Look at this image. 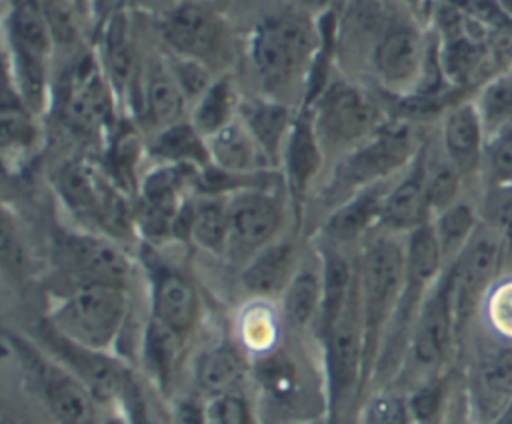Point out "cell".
Listing matches in <instances>:
<instances>
[{
	"instance_id": "1",
	"label": "cell",
	"mask_w": 512,
	"mask_h": 424,
	"mask_svg": "<svg viewBox=\"0 0 512 424\" xmlns=\"http://www.w3.org/2000/svg\"><path fill=\"white\" fill-rule=\"evenodd\" d=\"M406 286V248L390 238L374 240L360 262L358 288L364 318V382L378 366L384 336Z\"/></svg>"
},
{
	"instance_id": "2",
	"label": "cell",
	"mask_w": 512,
	"mask_h": 424,
	"mask_svg": "<svg viewBox=\"0 0 512 424\" xmlns=\"http://www.w3.org/2000/svg\"><path fill=\"white\" fill-rule=\"evenodd\" d=\"M126 288L78 284L48 316V326L62 338L98 352H108L128 320Z\"/></svg>"
},
{
	"instance_id": "3",
	"label": "cell",
	"mask_w": 512,
	"mask_h": 424,
	"mask_svg": "<svg viewBox=\"0 0 512 424\" xmlns=\"http://www.w3.org/2000/svg\"><path fill=\"white\" fill-rule=\"evenodd\" d=\"M316 46L310 24L292 14H280L264 20L252 38V62L270 88L290 86L312 60Z\"/></svg>"
},
{
	"instance_id": "4",
	"label": "cell",
	"mask_w": 512,
	"mask_h": 424,
	"mask_svg": "<svg viewBox=\"0 0 512 424\" xmlns=\"http://www.w3.org/2000/svg\"><path fill=\"white\" fill-rule=\"evenodd\" d=\"M320 338L324 342L328 404L332 412H338L364 384V318L358 274L346 306Z\"/></svg>"
},
{
	"instance_id": "5",
	"label": "cell",
	"mask_w": 512,
	"mask_h": 424,
	"mask_svg": "<svg viewBox=\"0 0 512 424\" xmlns=\"http://www.w3.org/2000/svg\"><path fill=\"white\" fill-rule=\"evenodd\" d=\"M458 340L446 274L430 288L410 330L406 358L424 382L436 380Z\"/></svg>"
},
{
	"instance_id": "6",
	"label": "cell",
	"mask_w": 512,
	"mask_h": 424,
	"mask_svg": "<svg viewBox=\"0 0 512 424\" xmlns=\"http://www.w3.org/2000/svg\"><path fill=\"white\" fill-rule=\"evenodd\" d=\"M504 250L506 248L498 232L476 230L468 246L446 272L458 338L494 282Z\"/></svg>"
},
{
	"instance_id": "7",
	"label": "cell",
	"mask_w": 512,
	"mask_h": 424,
	"mask_svg": "<svg viewBox=\"0 0 512 424\" xmlns=\"http://www.w3.org/2000/svg\"><path fill=\"white\" fill-rule=\"evenodd\" d=\"M24 360L32 376L36 378L44 402L58 424H100V402L90 388L64 368L58 360L48 358L30 346L20 344Z\"/></svg>"
},
{
	"instance_id": "8",
	"label": "cell",
	"mask_w": 512,
	"mask_h": 424,
	"mask_svg": "<svg viewBox=\"0 0 512 424\" xmlns=\"http://www.w3.org/2000/svg\"><path fill=\"white\" fill-rule=\"evenodd\" d=\"M430 48L418 28L388 26L372 52V66L380 82L394 92L418 90L426 80Z\"/></svg>"
},
{
	"instance_id": "9",
	"label": "cell",
	"mask_w": 512,
	"mask_h": 424,
	"mask_svg": "<svg viewBox=\"0 0 512 424\" xmlns=\"http://www.w3.org/2000/svg\"><path fill=\"white\" fill-rule=\"evenodd\" d=\"M376 104L360 88L332 82L318 98L316 126L320 134L340 144H362L380 130Z\"/></svg>"
},
{
	"instance_id": "10",
	"label": "cell",
	"mask_w": 512,
	"mask_h": 424,
	"mask_svg": "<svg viewBox=\"0 0 512 424\" xmlns=\"http://www.w3.org/2000/svg\"><path fill=\"white\" fill-rule=\"evenodd\" d=\"M412 154V138L406 128L378 130L348 154L336 174L342 188H368L376 180L402 168Z\"/></svg>"
},
{
	"instance_id": "11",
	"label": "cell",
	"mask_w": 512,
	"mask_h": 424,
	"mask_svg": "<svg viewBox=\"0 0 512 424\" xmlns=\"http://www.w3.org/2000/svg\"><path fill=\"white\" fill-rule=\"evenodd\" d=\"M44 342L48 352L54 354L64 368H68L74 376H78L90 392L98 398V402H118L122 388L130 376V370L108 352L90 350L78 346L58 332H54L48 324L44 326Z\"/></svg>"
},
{
	"instance_id": "12",
	"label": "cell",
	"mask_w": 512,
	"mask_h": 424,
	"mask_svg": "<svg viewBox=\"0 0 512 424\" xmlns=\"http://www.w3.org/2000/svg\"><path fill=\"white\" fill-rule=\"evenodd\" d=\"M162 34L178 56L212 66L224 56V26L212 10L198 4H180L162 20Z\"/></svg>"
},
{
	"instance_id": "13",
	"label": "cell",
	"mask_w": 512,
	"mask_h": 424,
	"mask_svg": "<svg viewBox=\"0 0 512 424\" xmlns=\"http://www.w3.org/2000/svg\"><path fill=\"white\" fill-rule=\"evenodd\" d=\"M58 192L62 200L78 214L92 216L110 228L124 224L126 212L118 192L112 190L100 174L86 162H70L58 174Z\"/></svg>"
},
{
	"instance_id": "14",
	"label": "cell",
	"mask_w": 512,
	"mask_h": 424,
	"mask_svg": "<svg viewBox=\"0 0 512 424\" xmlns=\"http://www.w3.org/2000/svg\"><path fill=\"white\" fill-rule=\"evenodd\" d=\"M478 424H498L512 414V348L484 356L466 380Z\"/></svg>"
},
{
	"instance_id": "15",
	"label": "cell",
	"mask_w": 512,
	"mask_h": 424,
	"mask_svg": "<svg viewBox=\"0 0 512 424\" xmlns=\"http://www.w3.org/2000/svg\"><path fill=\"white\" fill-rule=\"evenodd\" d=\"M66 256L80 284H108L126 288L132 276L128 256L100 236H74L66 244Z\"/></svg>"
},
{
	"instance_id": "16",
	"label": "cell",
	"mask_w": 512,
	"mask_h": 424,
	"mask_svg": "<svg viewBox=\"0 0 512 424\" xmlns=\"http://www.w3.org/2000/svg\"><path fill=\"white\" fill-rule=\"evenodd\" d=\"M228 226L234 240L262 250L282 226V208L272 196L246 190L228 202Z\"/></svg>"
},
{
	"instance_id": "17",
	"label": "cell",
	"mask_w": 512,
	"mask_h": 424,
	"mask_svg": "<svg viewBox=\"0 0 512 424\" xmlns=\"http://www.w3.org/2000/svg\"><path fill=\"white\" fill-rule=\"evenodd\" d=\"M152 314L166 328L186 336L198 322L200 298L194 284L178 272H158L152 282Z\"/></svg>"
},
{
	"instance_id": "18",
	"label": "cell",
	"mask_w": 512,
	"mask_h": 424,
	"mask_svg": "<svg viewBox=\"0 0 512 424\" xmlns=\"http://www.w3.org/2000/svg\"><path fill=\"white\" fill-rule=\"evenodd\" d=\"M206 146L210 164L220 174H252L268 164L266 154L240 118H234L224 128L208 136Z\"/></svg>"
},
{
	"instance_id": "19",
	"label": "cell",
	"mask_w": 512,
	"mask_h": 424,
	"mask_svg": "<svg viewBox=\"0 0 512 424\" xmlns=\"http://www.w3.org/2000/svg\"><path fill=\"white\" fill-rule=\"evenodd\" d=\"M484 134L486 130L476 102L458 104L446 114L442 126L444 152L460 174H466L478 166Z\"/></svg>"
},
{
	"instance_id": "20",
	"label": "cell",
	"mask_w": 512,
	"mask_h": 424,
	"mask_svg": "<svg viewBox=\"0 0 512 424\" xmlns=\"http://www.w3.org/2000/svg\"><path fill=\"white\" fill-rule=\"evenodd\" d=\"M248 364L242 352L232 344H216L204 350L194 366V382L200 394L208 398L236 392L246 378Z\"/></svg>"
},
{
	"instance_id": "21",
	"label": "cell",
	"mask_w": 512,
	"mask_h": 424,
	"mask_svg": "<svg viewBox=\"0 0 512 424\" xmlns=\"http://www.w3.org/2000/svg\"><path fill=\"white\" fill-rule=\"evenodd\" d=\"M282 158L292 194L302 196L318 176L322 164L318 132L310 118H298L292 124Z\"/></svg>"
},
{
	"instance_id": "22",
	"label": "cell",
	"mask_w": 512,
	"mask_h": 424,
	"mask_svg": "<svg viewBox=\"0 0 512 424\" xmlns=\"http://www.w3.org/2000/svg\"><path fill=\"white\" fill-rule=\"evenodd\" d=\"M12 56L44 64L52 50V32L38 2H18L8 16Z\"/></svg>"
},
{
	"instance_id": "23",
	"label": "cell",
	"mask_w": 512,
	"mask_h": 424,
	"mask_svg": "<svg viewBox=\"0 0 512 424\" xmlns=\"http://www.w3.org/2000/svg\"><path fill=\"white\" fill-rule=\"evenodd\" d=\"M430 210L424 190V168L418 166L410 176L398 182L382 202L380 222L390 230H416L426 222Z\"/></svg>"
},
{
	"instance_id": "24",
	"label": "cell",
	"mask_w": 512,
	"mask_h": 424,
	"mask_svg": "<svg viewBox=\"0 0 512 424\" xmlns=\"http://www.w3.org/2000/svg\"><path fill=\"white\" fill-rule=\"evenodd\" d=\"M294 248L288 242L264 246L244 268L242 286L256 296L284 294L294 272Z\"/></svg>"
},
{
	"instance_id": "25",
	"label": "cell",
	"mask_w": 512,
	"mask_h": 424,
	"mask_svg": "<svg viewBox=\"0 0 512 424\" xmlns=\"http://www.w3.org/2000/svg\"><path fill=\"white\" fill-rule=\"evenodd\" d=\"M242 124L254 136L268 160H278L284 154V146L294 122L286 106L270 100H252L240 106Z\"/></svg>"
},
{
	"instance_id": "26",
	"label": "cell",
	"mask_w": 512,
	"mask_h": 424,
	"mask_svg": "<svg viewBox=\"0 0 512 424\" xmlns=\"http://www.w3.org/2000/svg\"><path fill=\"white\" fill-rule=\"evenodd\" d=\"M102 66L106 80L116 94H122L134 74V44L128 16L114 12L102 34Z\"/></svg>"
},
{
	"instance_id": "27",
	"label": "cell",
	"mask_w": 512,
	"mask_h": 424,
	"mask_svg": "<svg viewBox=\"0 0 512 424\" xmlns=\"http://www.w3.org/2000/svg\"><path fill=\"white\" fill-rule=\"evenodd\" d=\"M384 196L376 186H368L352 200L338 206L324 224L326 238L334 244H348L356 240L376 218H380Z\"/></svg>"
},
{
	"instance_id": "28",
	"label": "cell",
	"mask_w": 512,
	"mask_h": 424,
	"mask_svg": "<svg viewBox=\"0 0 512 424\" xmlns=\"http://www.w3.org/2000/svg\"><path fill=\"white\" fill-rule=\"evenodd\" d=\"M184 336L150 318L142 334V360L160 390H168L182 354Z\"/></svg>"
},
{
	"instance_id": "29",
	"label": "cell",
	"mask_w": 512,
	"mask_h": 424,
	"mask_svg": "<svg viewBox=\"0 0 512 424\" xmlns=\"http://www.w3.org/2000/svg\"><path fill=\"white\" fill-rule=\"evenodd\" d=\"M186 96L168 68H156L148 74L144 86V110L150 124L160 130L180 124L186 112Z\"/></svg>"
},
{
	"instance_id": "30",
	"label": "cell",
	"mask_w": 512,
	"mask_h": 424,
	"mask_svg": "<svg viewBox=\"0 0 512 424\" xmlns=\"http://www.w3.org/2000/svg\"><path fill=\"white\" fill-rule=\"evenodd\" d=\"M322 308V276L312 270L294 272L282 294V316L292 328L318 322Z\"/></svg>"
},
{
	"instance_id": "31",
	"label": "cell",
	"mask_w": 512,
	"mask_h": 424,
	"mask_svg": "<svg viewBox=\"0 0 512 424\" xmlns=\"http://www.w3.org/2000/svg\"><path fill=\"white\" fill-rule=\"evenodd\" d=\"M152 152L174 166H206L210 164V154L206 138L188 122L174 124L160 130Z\"/></svg>"
},
{
	"instance_id": "32",
	"label": "cell",
	"mask_w": 512,
	"mask_h": 424,
	"mask_svg": "<svg viewBox=\"0 0 512 424\" xmlns=\"http://www.w3.org/2000/svg\"><path fill=\"white\" fill-rule=\"evenodd\" d=\"M70 114L84 128L104 126L112 114V88L96 72L84 74L70 96Z\"/></svg>"
},
{
	"instance_id": "33",
	"label": "cell",
	"mask_w": 512,
	"mask_h": 424,
	"mask_svg": "<svg viewBox=\"0 0 512 424\" xmlns=\"http://www.w3.org/2000/svg\"><path fill=\"white\" fill-rule=\"evenodd\" d=\"M190 238L204 250L220 254L230 238L228 204L218 198H208L192 204Z\"/></svg>"
},
{
	"instance_id": "34",
	"label": "cell",
	"mask_w": 512,
	"mask_h": 424,
	"mask_svg": "<svg viewBox=\"0 0 512 424\" xmlns=\"http://www.w3.org/2000/svg\"><path fill=\"white\" fill-rule=\"evenodd\" d=\"M188 170L192 168L166 164L146 174L142 182V202L170 218H176V214L184 206L180 200V190L184 186Z\"/></svg>"
},
{
	"instance_id": "35",
	"label": "cell",
	"mask_w": 512,
	"mask_h": 424,
	"mask_svg": "<svg viewBox=\"0 0 512 424\" xmlns=\"http://www.w3.org/2000/svg\"><path fill=\"white\" fill-rule=\"evenodd\" d=\"M476 108L486 132H502L512 124V68L486 80Z\"/></svg>"
},
{
	"instance_id": "36",
	"label": "cell",
	"mask_w": 512,
	"mask_h": 424,
	"mask_svg": "<svg viewBox=\"0 0 512 424\" xmlns=\"http://www.w3.org/2000/svg\"><path fill=\"white\" fill-rule=\"evenodd\" d=\"M432 226L444 260H456L476 234V214L468 204L456 202L440 212Z\"/></svg>"
},
{
	"instance_id": "37",
	"label": "cell",
	"mask_w": 512,
	"mask_h": 424,
	"mask_svg": "<svg viewBox=\"0 0 512 424\" xmlns=\"http://www.w3.org/2000/svg\"><path fill=\"white\" fill-rule=\"evenodd\" d=\"M234 120V92L228 80H216L206 94L194 102L192 126L204 136H212Z\"/></svg>"
},
{
	"instance_id": "38",
	"label": "cell",
	"mask_w": 512,
	"mask_h": 424,
	"mask_svg": "<svg viewBox=\"0 0 512 424\" xmlns=\"http://www.w3.org/2000/svg\"><path fill=\"white\" fill-rule=\"evenodd\" d=\"M118 404L130 424H172L170 410H166L156 394L132 372L122 388Z\"/></svg>"
},
{
	"instance_id": "39",
	"label": "cell",
	"mask_w": 512,
	"mask_h": 424,
	"mask_svg": "<svg viewBox=\"0 0 512 424\" xmlns=\"http://www.w3.org/2000/svg\"><path fill=\"white\" fill-rule=\"evenodd\" d=\"M362 424H416L410 396L390 388L372 394L364 406Z\"/></svg>"
},
{
	"instance_id": "40",
	"label": "cell",
	"mask_w": 512,
	"mask_h": 424,
	"mask_svg": "<svg viewBox=\"0 0 512 424\" xmlns=\"http://www.w3.org/2000/svg\"><path fill=\"white\" fill-rule=\"evenodd\" d=\"M460 188V172L458 168L448 160L432 166V170H424V190H426V202L428 210L436 216L456 204Z\"/></svg>"
},
{
	"instance_id": "41",
	"label": "cell",
	"mask_w": 512,
	"mask_h": 424,
	"mask_svg": "<svg viewBox=\"0 0 512 424\" xmlns=\"http://www.w3.org/2000/svg\"><path fill=\"white\" fill-rule=\"evenodd\" d=\"M258 380L260 384L280 400L290 398L296 392V368L294 362L284 352H268L258 362Z\"/></svg>"
},
{
	"instance_id": "42",
	"label": "cell",
	"mask_w": 512,
	"mask_h": 424,
	"mask_svg": "<svg viewBox=\"0 0 512 424\" xmlns=\"http://www.w3.org/2000/svg\"><path fill=\"white\" fill-rule=\"evenodd\" d=\"M168 70L174 76V80L178 82L186 100L198 102L206 94V90L214 84L212 78H210V68L208 66H204L202 62L184 58V56L174 58L170 62Z\"/></svg>"
},
{
	"instance_id": "43",
	"label": "cell",
	"mask_w": 512,
	"mask_h": 424,
	"mask_svg": "<svg viewBox=\"0 0 512 424\" xmlns=\"http://www.w3.org/2000/svg\"><path fill=\"white\" fill-rule=\"evenodd\" d=\"M0 126H2V148H4V154H8V150H14V152L22 150L34 138L32 122H30L28 114L24 112V108L16 106V102L8 104L4 100L2 116H0Z\"/></svg>"
},
{
	"instance_id": "44",
	"label": "cell",
	"mask_w": 512,
	"mask_h": 424,
	"mask_svg": "<svg viewBox=\"0 0 512 424\" xmlns=\"http://www.w3.org/2000/svg\"><path fill=\"white\" fill-rule=\"evenodd\" d=\"M206 424H252L250 408L236 392L208 398L204 402Z\"/></svg>"
},
{
	"instance_id": "45",
	"label": "cell",
	"mask_w": 512,
	"mask_h": 424,
	"mask_svg": "<svg viewBox=\"0 0 512 424\" xmlns=\"http://www.w3.org/2000/svg\"><path fill=\"white\" fill-rule=\"evenodd\" d=\"M438 424H478L472 412L466 382L448 384Z\"/></svg>"
},
{
	"instance_id": "46",
	"label": "cell",
	"mask_w": 512,
	"mask_h": 424,
	"mask_svg": "<svg viewBox=\"0 0 512 424\" xmlns=\"http://www.w3.org/2000/svg\"><path fill=\"white\" fill-rule=\"evenodd\" d=\"M42 10L46 14V20H48L54 40L72 44L80 36L78 18H76V12L72 10V4L46 2V4H42Z\"/></svg>"
},
{
	"instance_id": "47",
	"label": "cell",
	"mask_w": 512,
	"mask_h": 424,
	"mask_svg": "<svg viewBox=\"0 0 512 424\" xmlns=\"http://www.w3.org/2000/svg\"><path fill=\"white\" fill-rule=\"evenodd\" d=\"M490 172L496 182L512 184V126L500 132V136L488 148Z\"/></svg>"
},
{
	"instance_id": "48",
	"label": "cell",
	"mask_w": 512,
	"mask_h": 424,
	"mask_svg": "<svg viewBox=\"0 0 512 424\" xmlns=\"http://www.w3.org/2000/svg\"><path fill=\"white\" fill-rule=\"evenodd\" d=\"M274 336H276V326H274V320L266 312L256 310L244 322V338L256 350L270 352L272 344H274Z\"/></svg>"
},
{
	"instance_id": "49",
	"label": "cell",
	"mask_w": 512,
	"mask_h": 424,
	"mask_svg": "<svg viewBox=\"0 0 512 424\" xmlns=\"http://www.w3.org/2000/svg\"><path fill=\"white\" fill-rule=\"evenodd\" d=\"M0 254H2V262L8 270L12 272H20L24 268V248L18 240L16 230L12 228L10 220L4 218L2 220V238H0Z\"/></svg>"
},
{
	"instance_id": "50",
	"label": "cell",
	"mask_w": 512,
	"mask_h": 424,
	"mask_svg": "<svg viewBox=\"0 0 512 424\" xmlns=\"http://www.w3.org/2000/svg\"><path fill=\"white\" fill-rule=\"evenodd\" d=\"M490 318L502 334L512 336V282L494 292L490 302Z\"/></svg>"
},
{
	"instance_id": "51",
	"label": "cell",
	"mask_w": 512,
	"mask_h": 424,
	"mask_svg": "<svg viewBox=\"0 0 512 424\" xmlns=\"http://www.w3.org/2000/svg\"><path fill=\"white\" fill-rule=\"evenodd\" d=\"M172 424H206L204 404L192 398H178L170 406Z\"/></svg>"
},
{
	"instance_id": "52",
	"label": "cell",
	"mask_w": 512,
	"mask_h": 424,
	"mask_svg": "<svg viewBox=\"0 0 512 424\" xmlns=\"http://www.w3.org/2000/svg\"><path fill=\"white\" fill-rule=\"evenodd\" d=\"M496 232L500 234L504 248L512 250V198L504 200L496 210Z\"/></svg>"
},
{
	"instance_id": "53",
	"label": "cell",
	"mask_w": 512,
	"mask_h": 424,
	"mask_svg": "<svg viewBox=\"0 0 512 424\" xmlns=\"http://www.w3.org/2000/svg\"><path fill=\"white\" fill-rule=\"evenodd\" d=\"M100 424H130V422L126 420V416H124V414H122V410H120V412H116V414L104 416Z\"/></svg>"
},
{
	"instance_id": "54",
	"label": "cell",
	"mask_w": 512,
	"mask_h": 424,
	"mask_svg": "<svg viewBox=\"0 0 512 424\" xmlns=\"http://www.w3.org/2000/svg\"><path fill=\"white\" fill-rule=\"evenodd\" d=\"M420 424H438V420H432V422H420Z\"/></svg>"
}]
</instances>
